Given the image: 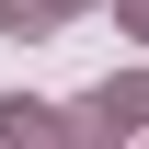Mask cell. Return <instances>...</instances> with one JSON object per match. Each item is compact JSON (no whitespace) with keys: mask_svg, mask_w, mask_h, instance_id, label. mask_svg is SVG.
Instances as JSON below:
<instances>
[{"mask_svg":"<svg viewBox=\"0 0 149 149\" xmlns=\"http://www.w3.org/2000/svg\"><path fill=\"white\" fill-rule=\"evenodd\" d=\"M115 12H126V23H138V35H149V0H115Z\"/></svg>","mask_w":149,"mask_h":149,"instance_id":"3","label":"cell"},{"mask_svg":"<svg viewBox=\"0 0 149 149\" xmlns=\"http://www.w3.org/2000/svg\"><path fill=\"white\" fill-rule=\"evenodd\" d=\"M0 23H12V35H46V23H57V0H0Z\"/></svg>","mask_w":149,"mask_h":149,"instance_id":"2","label":"cell"},{"mask_svg":"<svg viewBox=\"0 0 149 149\" xmlns=\"http://www.w3.org/2000/svg\"><path fill=\"white\" fill-rule=\"evenodd\" d=\"M0 149H69V115H46V103H0Z\"/></svg>","mask_w":149,"mask_h":149,"instance_id":"1","label":"cell"}]
</instances>
